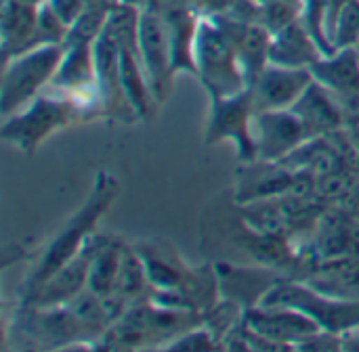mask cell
<instances>
[{"label": "cell", "instance_id": "cell-5", "mask_svg": "<svg viewBox=\"0 0 359 352\" xmlns=\"http://www.w3.org/2000/svg\"><path fill=\"white\" fill-rule=\"evenodd\" d=\"M267 307H286L309 317L320 330L345 336L359 328V300L337 298L320 288L282 279L261 300Z\"/></svg>", "mask_w": 359, "mask_h": 352}, {"label": "cell", "instance_id": "cell-23", "mask_svg": "<svg viewBox=\"0 0 359 352\" xmlns=\"http://www.w3.org/2000/svg\"><path fill=\"white\" fill-rule=\"evenodd\" d=\"M343 351L359 352V328L343 336Z\"/></svg>", "mask_w": 359, "mask_h": 352}, {"label": "cell", "instance_id": "cell-7", "mask_svg": "<svg viewBox=\"0 0 359 352\" xmlns=\"http://www.w3.org/2000/svg\"><path fill=\"white\" fill-rule=\"evenodd\" d=\"M255 107L248 94V88L227 97H210V111L206 122L204 141L206 145L231 143L236 147L238 160L250 164L257 160V147L252 139V120Z\"/></svg>", "mask_w": 359, "mask_h": 352}, {"label": "cell", "instance_id": "cell-11", "mask_svg": "<svg viewBox=\"0 0 359 352\" xmlns=\"http://www.w3.org/2000/svg\"><path fill=\"white\" fill-rule=\"evenodd\" d=\"M313 73L307 67H286L267 63L248 84V94L255 111L290 109L311 86Z\"/></svg>", "mask_w": 359, "mask_h": 352}, {"label": "cell", "instance_id": "cell-8", "mask_svg": "<svg viewBox=\"0 0 359 352\" xmlns=\"http://www.w3.org/2000/svg\"><path fill=\"white\" fill-rule=\"evenodd\" d=\"M137 52L149 86L162 105L172 90V80L177 76L175 52L170 42V31L164 17L147 6H141L137 25Z\"/></svg>", "mask_w": 359, "mask_h": 352}, {"label": "cell", "instance_id": "cell-6", "mask_svg": "<svg viewBox=\"0 0 359 352\" xmlns=\"http://www.w3.org/2000/svg\"><path fill=\"white\" fill-rule=\"evenodd\" d=\"M250 351H299L320 330L309 317L286 307L257 304L244 311Z\"/></svg>", "mask_w": 359, "mask_h": 352}, {"label": "cell", "instance_id": "cell-4", "mask_svg": "<svg viewBox=\"0 0 359 352\" xmlns=\"http://www.w3.org/2000/svg\"><path fill=\"white\" fill-rule=\"evenodd\" d=\"M63 44H42L4 59L0 80V115L8 118L44 92L61 63Z\"/></svg>", "mask_w": 359, "mask_h": 352}, {"label": "cell", "instance_id": "cell-22", "mask_svg": "<svg viewBox=\"0 0 359 352\" xmlns=\"http://www.w3.org/2000/svg\"><path fill=\"white\" fill-rule=\"evenodd\" d=\"M46 2L67 25H72L84 13V8L88 4V0H46Z\"/></svg>", "mask_w": 359, "mask_h": 352}, {"label": "cell", "instance_id": "cell-18", "mask_svg": "<svg viewBox=\"0 0 359 352\" xmlns=\"http://www.w3.org/2000/svg\"><path fill=\"white\" fill-rule=\"evenodd\" d=\"M290 109L297 115H301V120L307 124L309 132L316 139L326 136L328 132L337 130L343 120L339 99L316 80Z\"/></svg>", "mask_w": 359, "mask_h": 352}, {"label": "cell", "instance_id": "cell-24", "mask_svg": "<svg viewBox=\"0 0 359 352\" xmlns=\"http://www.w3.org/2000/svg\"><path fill=\"white\" fill-rule=\"evenodd\" d=\"M19 2H25V4H32V6H40L44 0H19Z\"/></svg>", "mask_w": 359, "mask_h": 352}, {"label": "cell", "instance_id": "cell-12", "mask_svg": "<svg viewBox=\"0 0 359 352\" xmlns=\"http://www.w3.org/2000/svg\"><path fill=\"white\" fill-rule=\"evenodd\" d=\"M88 269H90V248L86 241L84 248L69 262L57 269L50 277H46L36 290H32L19 302L25 307H63L88 288Z\"/></svg>", "mask_w": 359, "mask_h": 352}, {"label": "cell", "instance_id": "cell-25", "mask_svg": "<svg viewBox=\"0 0 359 352\" xmlns=\"http://www.w3.org/2000/svg\"><path fill=\"white\" fill-rule=\"evenodd\" d=\"M128 2H133V4H137V6H143L147 0H128Z\"/></svg>", "mask_w": 359, "mask_h": 352}, {"label": "cell", "instance_id": "cell-21", "mask_svg": "<svg viewBox=\"0 0 359 352\" xmlns=\"http://www.w3.org/2000/svg\"><path fill=\"white\" fill-rule=\"evenodd\" d=\"M162 349L164 351H219V349H223V344L210 328L200 323V325L179 334L177 338L166 342Z\"/></svg>", "mask_w": 359, "mask_h": 352}, {"label": "cell", "instance_id": "cell-14", "mask_svg": "<svg viewBox=\"0 0 359 352\" xmlns=\"http://www.w3.org/2000/svg\"><path fill=\"white\" fill-rule=\"evenodd\" d=\"M324 57L322 48L301 19L271 34L269 61L286 67H311Z\"/></svg>", "mask_w": 359, "mask_h": 352}, {"label": "cell", "instance_id": "cell-15", "mask_svg": "<svg viewBox=\"0 0 359 352\" xmlns=\"http://www.w3.org/2000/svg\"><path fill=\"white\" fill-rule=\"evenodd\" d=\"M313 80L337 99L359 94V48H339L309 67Z\"/></svg>", "mask_w": 359, "mask_h": 352}, {"label": "cell", "instance_id": "cell-1", "mask_svg": "<svg viewBox=\"0 0 359 352\" xmlns=\"http://www.w3.org/2000/svg\"><path fill=\"white\" fill-rule=\"evenodd\" d=\"M118 193H120L118 178L109 170H99L95 174V183L88 197L53 235V239L46 244V248L40 252V256L27 271L21 288V298L27 296L32 290H36L46 277H50L57 269L69 262L84 248L88 237L95 233V225L111 208Z\"/></svg>", "mask_w": 359, "mask_h": 352}, {"label": "cell", "instance_id": "cell-9", "mask_svg": "<svg viewBox=\"0 0 359 352\" xmlns=\"http://www.w3.org/2000/svg\"><path fill=\"white\" fill-rule=\"evenodd\" d=\"M252 139L257 147V160L282 162L316 136L292 109H278L255 113Z\"/></svg>", "mask_w": 359, "mask_h": 352}, {"label": "cell", "instance_id": "cell-20", "mask_svg": "<svg viewBox=\"0 0 359 352\" xmlns=\"http://www.w3.org/2000/svg\"><path fill=\"white\" fill-rule=\"evenodd\" d=\"M69 25L50 8L44 0L38 6V23H36V46L42 44H65Z\"/></svg>", "mask_w": 359, "mask_h": 352}, {"label": "cell", "instance_id": "cell-19", "mask_svg": "<svg viewBox=\"0 0 359 352\" xmlns=\"http://www.w3.org/2000/svg\"><path fill=\"white\" fill-rule=\"evenodd\" d=\"M328 42L332 50L359 48V0H343L330 23Z\"/></svg>", "mask_w": 359, "mask_h": 352}, {"label": "cell", "instance_id": "cell-3", "mask_svg": "<svg viewBox=\"0 0 359 352\" xmlns=\"http://www.w3.org/2000/svg\"><path fill=\"white\" fill-rule=\"evenodd\" d=\"M78 118H84V113L76 99L55 88H46L23 109L2 118L0 139L21 153L32 155L48 136L72 126Z\"/></svg>", "mask_w": 359, "mask_h": 352}, {"label": "cell", "instance_id": "cell-13", "mask_svg": "<svg viewBox=\"0 0 359 352\" xmlns=\"http://www.w3.org/2000/svg\"><path fill=\"white\" fill-rule=\"evenodd\" d=\"M215 269H217L221 298L236 302L244 311L261 304L267 292L284 279L269 269H246V267H233L225 262L217 265Z\"/></svg>", "mask_w": 359, "mask_h": 352}, {"label": "cell", "instance_id": "cell-2", "mask_svg": "<svg viewBox=\"0 0 359 352\" xmlns=\"http://www.w3.org/2000/svg\"><path fill=\"white\" fill-rule=\"evenodd\" d=\"M196 78L206 88L208 97H227L248 88L242 73L233 34L227 17L202 15L198 21L196 42H194Z\"/></svg>", "mask_w": 359, "mask_h": 352}, {"label": "cell", "instance_id": "cell-17", "mask_svg": "<svg viewBox=\"0 0 359 352\" xmlns=\"http://www.w3.org/2000/svg\"><path fill=\"white\" fill-rule=\"evenodd\" d=\"M120 80H122L124 97H126L128 105L133 107L135 115L139 120H147L149 115H154V109L160 103L151 90L145 69L141 65L137 44H120Z\"/></svg>", "mask_w": 359, "mask_h": 352}, {"label": "cell", "instance_id": "cell-16", "mask_svg": "<svg viewBox=\"0 0 359 352\" xmlns=\"http://www.w3.org/2000/svg\"><path fill=\"white\" fill-rule=\"evenodd\" d=\"M36 23H38V6L19 0H2L0 38H2L4 59L36 46Z\"/></svg>", "mask_w": 359, "mask_h": 352}, {"label": "cell", "instance_id": "cell-10", "mask_svg": "<svg viewBox=\"0 0 359 352\" xmlns=\"http://www.w3.org/2000/svg\"><path fill=\"white\" fill-rule=\"evenodd\" d=\"M95 67H97V99H99V115L116 120V122H133L139 120L128 105L122 80H120V44L116 36L103 27L99 38L93 44Z\"/></svg>", "mask_w": 359, "mask_h": 352}]
</instances>
